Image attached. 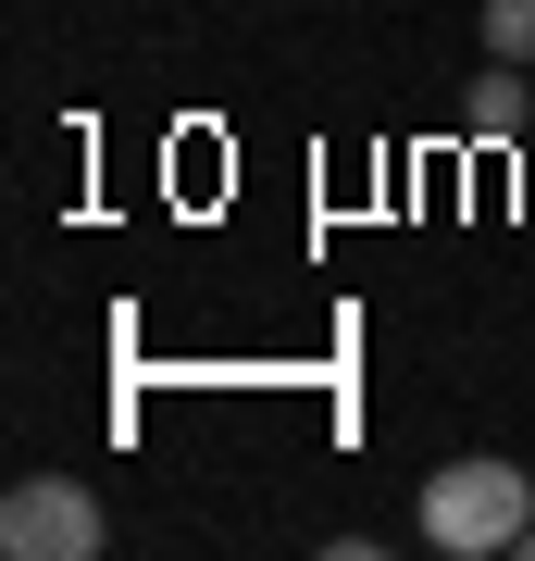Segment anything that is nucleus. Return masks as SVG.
Wrapping results in <instances>:
<instances>
[{"label":"nucleus","instance_id":"nucleus-3","mask_svg":"<svg viewBox=\"0 0 535 561\" xmlns=\"http://www.w3.org/2000/svg\"><path fill=\"white\" fill-rule=\"evenodd\" d=\"M523 125H535L523 62H486V76H474V138H523Z\"/></svg>","mask_w":535,"mask_h":561},{"label":"nucleus","instance_id":"nucleus-5","mask_svg":"<svg viewBox=\"0 0 535 561\" xmlns=\"http://www.w3.org/2000/svg\"><path fill=\"white\" fill-rule=\"evenodd\" d=\"M523 561H535V524H523Z\"/></svg>","mask_w":535,"mask_h":561},{"label":"nucleus","instance_id":"nucleus-2","mask_svg":"<svg viewBox=\"0 0 535 561\" xmlns=\"http://www.w3.org/2000/svg\"><path fill=\"white\" fill-rule=\"evenodd\" d=\"M0 549L13 561H88L100 549V500L75 474H13V500H0Z\"/></svg>","mask_w":535,"mask_h":561},{"label":"nucleus","instance_id":"nucleus-1","mask_svg":"<svg viewBox=\"0 0 535 561\" xmlns=\"http://www.w3.org/2000/svg\"><path fill=\"white\" fill-rule=\"evenodd\" d=\"M523 524H535V461H437L423 474V549H449V561H498V549H523Z\"/></svg>","mask_w":535,"mask_h":561},{"label":"nucleus","instance_id":"nucleus-4","mask_svg":"<svg viewBox=\"0 0 535 561\" xmlns=\"http://www.w3.org/2000/svg\"><path fill=\"white\" fill-rule=\"evenodd\" d=\"M486 62H535V0H486Z\"/></svg>","mask_w":535,"mask_h":561}]
</instances>
